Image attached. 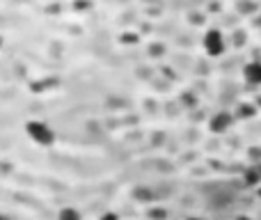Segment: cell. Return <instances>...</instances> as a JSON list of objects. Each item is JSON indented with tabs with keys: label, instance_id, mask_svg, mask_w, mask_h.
Instances as JSON below:
<instances>
[{
	"label": "cell",
	"instance_id": "obj_1",
	"mask_svg": "<svg viewBox=\"0 0 261 220\" xmlns=\"http://www.w3.org/2000/svg\"><path fill=\"white\" fill-rule=\"evenodd\" d=\"M25 133H28V138H30L35 144H39V147H50V144L55 142V131L41 119L28 121Z\"/></svg>",
	"mask_w": 261,
	"mask_h": 220
},
{
	"label": "cell",
	"instance_id": "obj_2",
	"mask_svg": "<svg viewBox=\"0 0 261 220\" xmlns=\"http://www.w3.org/2000/svg\"><path fill=\"white\" fill-rule=\"evenodd\" d=\"M204 51L211 58H220L225 53V37H222L220 30H216V28L206 30V35H204Z\"/></svg>",
	"mask_w": 261,
	"mask_h": 220
},
{
	"label": "cell",
	"instance_id": "obj_3",
	"mask_svg": "<svg viewBox=\"0 0 261 220\" xmlns=\"http://www.w3.org/2000/svg\"><path fill=\"white\" fill-rule=\"evenodd\" d=\"M243 76L250 85H261V62H250L245 64Z\"/></svg>",
	"mask_w": 261,
	"mask_h": 220
},
{
	"label": "cell",
	"instance_id": "obj_4",
	"mask_svg": "<svg viewBox=\"0 0 261 220\" xmlns=\"http://www.w3.org/2000/svg\"><path fill=\"white\" fill-rule=\"evenodd\" d=\"M229 124H231V115H229V112H218V115L211 119V131L222 133V131L229 129Z\"/></svg>",
	"mask_w": 261,
	"mask_h": 220
},
{
	"label": "cell",
	"instance_id": "obj_5",
	"mask_svg": "<svg viewBox=\"0 0 261 220\" xmlns=\"http://www.w3.org/2000/svg\"><path fill=\"white\" fill-rule=\"evenodd\" d=\"M58 220H83V218H81V213H78L73 207H64L62 211L58 213Z\"/></svg>",
	"mask_w": 261,
	"mask_h": 220
},
{
	"label": "cell",
	"instance_id": "obj_6",
	"mask_svg": "<svg viewBox=\"0 0 261 220\" xmlns=\"http://www.w3.org/2000/svg\"><path fill=\"white\" fill-rule=\"evenodd\" d=\"M122 41H130V44H133V41H138V39H135V35L128 32V35H122Z\"/></svg>",
	"mask_w": 261,
	"mask_h": 220
},
{
	"label": "cell",
	"instance_id": "obj_7",
	"mask_svg": "<svg viewBox=\"0 0 261 220\" xmlns=\"http://www.w3.org/2000/svg\"><path fill=\"white\" fill-rule=\"evenodd\" d=\"M99 220H119V218L115 216V213H106V216H101Z\"/></svg>",
	"mask_w": 261,
	"mask_h": 220
},
{
	"label": "cell",
	"instance_id": "obj_8",
	"mask_svg": "<svg viewBox=\"0 0 261 220\" xmlns=\"http://www.w3.org/2000/svg\"><path fill=\"white\" fill-rule=\"evenodd\" d=\"M236 220H250V218H236Z\"/></svg>",
	"mask_w": 261,
	"mask_h": 220
},
{
	"label": "cell",
	"instance_id": "obj_9",
	"mask_svg": "<svg viewBox=\"0 0 261 220\" xmlns=\"http://www.w3.org/2000/svg\"><path fill=\"white\" fill-rule=\"evenodd\" d=\"M0 46H3V37H0Z\"/></svg>",
	"mask_w": 261,
	"mask_h": 220
},
{
	"label": "cell",
	"instance_id": "obj_10",
	"mask_svg": "<svg viewBox=\"0 0 261 220\" xmlns=\"http://www.w3.org/2000/svg\"><path fill=\"white\" fill-rule=\"evenodd\" d=\"M193 220H197V218H193Z\"/></svg>",
	"mask_w": 261,
	"mask_h": 220
},
{
	"label": "cell",
	"instance_id": "obj_11",
	"mask_svg": "<svg viewBox=\"0 0 261 220\" xmlns=\"http://www.w3.org/2000/svg\"><path fill=\"white\" fill-rule=\"evenodd\" d=\"M0 220H5V218H0Z\"/></svg>",
	"mask_w": 261,
	"mask_h": 220
}]
</instances>
